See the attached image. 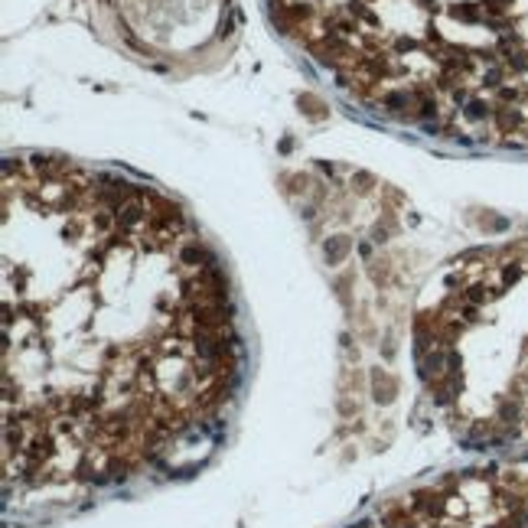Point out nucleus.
Here are the masks:
<instances>
[{"label":"nucleus","mask_w":528,"mask_h":528,"mask_svg":"<svg viewBox=\"0 0 528 528\" xmlns=\"http://www.w3.org/2000/svg\"><path fill=\"white\" fill-rule=\"evenodd\" d=\"M242 375L225 264L170 196L4 163L7 486H104L218 421Z\"/></svg>","instance_id":"obj_1"}]
</instances>
